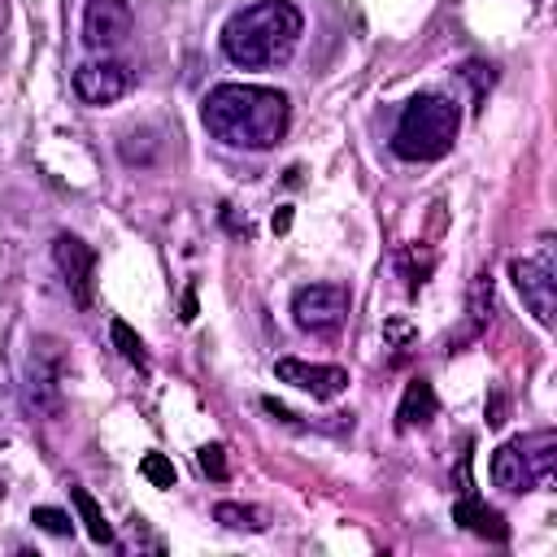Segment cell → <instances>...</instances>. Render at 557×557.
Segmentation results:
<instances>
[{"label": "cell", "mask_w": 557, "mask_h": 557, "mask_svg": "<svg viewBox=\"0 0 557 557\" xmlns=\"http://www.w3.org/2000/svg\"><path fill=\"white\" fill-rule=\"evenodd\" d=\"M287 117H292L287 96L257 83H218L200 104V122L213 139L252 152L274 148L287 131Z\"/></svg>", "instance_id": "cell-1"}, {"label": "cell", "mask_w": 557, "mask_h": 557, "mask_svg": "<svg viewBox=\"0 0 557 557\" xmlns=\"http://www.w3.org/2000/svg\"><path fill=\"white\" fill-rule=\"evenodd\" d=\"M300 9L292 0H257L222 26V52L244 70H270L283 65L300 44Z\"/></svg>", "instance_id": "cell-2"}, {"label": "cell", "mask_w": 557, "mask_h": 557, "mask_svg": "<svg viewBox=\"0 0 557 557\" xmlns=\"http://www.w3.org/2000/svg\"><path fill=\"white\" fill-rule=\"evenodd\" d=\"M461 113L444 91H418L396 122L392 135V152L405 161H440L444 152H453Z\"/></svg>", "instance_id": "cell-3"}, {"label": "cell", "mask_w": 557, "mask_h": 557, "mask_svg": "<svg viewBox=\"0 0 557 557\" xmlns=\"http://www.w3.org/2000/svg\"><path fill=\"white\" fill-rule=\"evenodd\" d=\"M553 461H557V435L553 431H535L522 440H509L492 453V483L505 492H531L535 483L553 479Z\"/></svg>", "instance_id": "cell-4"}, {"label": "cell", "mask_w": 557, "mask_h": 557, "mask_svg": "<svg viewBox=\"0 0 557 557\" xmlns=\"http://www.w3.org/2000/svg\"><path fill=\"white\" fill-rule=\"evenodd\" d=\"M26 409L39 418H57L65 409V344L57 335H35L22 370Z\"/></svg>", "instance_id": "cell-5"}, {"label": "cell", "mask_w": 557, "mask_h": 557, "mask_svg": "<svg viewBox=\"0 0 557 557\" xmlns=\"http://www.w3.org/2000/svg\"><path fill=\"white\" fill-rule=\"evenodd\" d=\"M509 274H513V287L522 292L527 309L535 313V322H540V326H553V313H557L553 244H540V252H531V257H513V261H509Z\"/></svg>", "instance_id": "cell-6"}, {"label": "cell", "mask_w": 557, "mask_h": 557, "mask_svg": "<svg viewBox=\"0 0 557 557\" xmlns=\"http://www.w3.org/2000/svg\"><path fill=\"white\" fill-rule=\"evenodd\" d=\"M348 305H352V296L344 283H309L292 296V318L309 335H331L348 318Z\"/></svg>", "instance_id": "cell-7"}, {"label": "cell", "mask_w": 557, "mask_h": 557, "mask_svg": "<svg viewBox=\"0 0 557 557\" xmlns=\"http://www.w3.org/2000/svg\"><path fill=\"white\" fill-rule=\"evenodd\" d=\"M135 87V70L122 61H83L74 70V96L83 104H113Z\"/></svg>", "instance_id": "cell-8"}, {"label": "cell", "mask_w": 557, "mask_h": 557, "mask_svg": "<svg viewBox=\"0 0 557 557\" xmlns=\"http://www.w3.org/2000/svg\"><path fill=\"white\" fill-rule=\"evenodd\" d=\"M135 17H131V4L126 0H87L83 9V39L87 48L96 52H113L126 44Z\"/></svg>", "instance_id": "cell-9"}, {"label": "cell", "mask_w": 557, "mask_h": 557, "mask_svg": "<svg viewBox=\"0 0 557 557\" xmlns=\"http://www.w3.org/2000/svg\"><path fill=\"white\" fill-rule=\"evenodd\" d=\"M52 257H57V270H61V278H65L70 296L87 309V305H91V287H96V248L83 244L78 235H57Z\"/></svg>", "instance_id": "cell-10"}, {"label": "cell", "mask_w": 557, "mask_h": 557, "mask_svg": "<svg viewBox=\"0 0 557 557\" xmlns=\"http://www.w3.org/2000/svg\"><path fill=\"white\" fill-rule=\"evenodd\" d=\"M274 374L318 400H335L344 387H348V370L344 366H313V361H300V357H283L274 361Z\"/></svg>", "instance_id": "cell-11"}, {"label": "cell", "mask_w": 557, "mask_h": 557, "mask_svg": "<svg viewBox=\"0 0 557 557\" xmlns=\"http://www.w3.org/2000/svg\"><path fill=\"white\" fill-rule=\"evenodd\" d=\"M453 522H461L466 531H474V535H483V540H505V535H509L505 518H500L492 505H483V500L474 496V487H461V500L453 505Z\"/></svg>", "instance_id": "cell-12"}, {"label": "cell", "mask_w": 557, "mask_h": 557, "mask_svg": "<svg viewBox=\"0 0 557 557\" xmlns=\"http://www.w3.org/2000/svg\"><path fill=\"white\" fill-rule=\"evenodd\" d=\"M440 400H435V387L426 379H413L405 383V396H400V409H396V426L409 431V426H426L435 418Z\"/></svg>", "instance_id": "cell-13"}, {"label": "cell", "mask_w": 557, "mask_h": 557, "mask_svg": "<svg viewBox=\"0 0 557 557\" xmlns=\"http://www.w3.org/2000/svg\"><path fill=\"white\" fill-rule=\"evenodd\" d=\"M70 500H74V509H78V518H83L87 535H91L96 544H109V540H113V527L104 522V509L96 505V496H91L87 487H70Z\"/></svg>", "instance_id": "cell-14"}, {"label": "cell", "mask_w": 557, "mask_h": 557, "mask_svg": "<svg viewBox=\"0 0 557 557\" xmlns=\"http://www.w3.org/2000/svg\"><path fill=\"white\" fill-rule=\"evenodd\" d=\"M109 335H113L117 352H122V357H126L131 366H139L144 374L152 370V361H148V348H144V339H139V335H135V331H131V326H126L122 318H113V322H109Z\"/></svg>", "instance_id": "cell-15"}, {"label": "cell", "mask_w": 557, "mask_h": 557, "mask_svg": "<svg viewBox=\"0 0 557 557\" xmlns=\"http://www.w3.org/2000/svg\"><path fill=\"white\" fill-rule=\"evenodd\" d=\"M213 518H218L222 527H231V531H265V513H261V509H252V505L222 500V505L213 509Z\"/></svg>", "instance_id": "cell-16"}, {"label": "cell", "mask_w": 557, "mask_h": 557, "mask_svg": "<svg viewBox=\"0 0 557 557\" xmlns=\"http://www.w3.org/2000/svg\"><path fill=\"white\" fill-rule=\"evenodd\" d=\"M470 322H474V331H483L492 322V274H479L470 283Z\"/></svg>", "instance_id": "cell-17"}, {"label": "cell", "mask_w": 557, "mask_h": 557, "mask_svg": "<svg viewBox=\"0 0 557 557\" xmlns=\"http://www.w3.org/2000/svg\"><path fill=\"white\" fill-rule=\"evenodd\" d=\"M139 474L152 483V487H174V461L165 457V453H144V461H139Z\"/></svg>", "instance_id": "cell-18"}, {"label": "cell", "mask_w": 557, "mask_h": 557, "mask_svg": "<svg viewBox=\"0 0 557 557\" xmlns=\"http://www.w3.org/2000/svg\"><path fill=\"white\" fill-rule=\"evenodd\" d=\"M30 522H35V527H44L48 535H70V527H74V522H70V513H65V509H57V505H35V509H30Z\"/></svg>", "instance_id": "cell-19"}, {"label": "cell", "mask_w": 557, "mask_h": 557, "mask_svg": "<svg viewBox=\"0 0 557 557\" xmlns=\"http://www.w3.org/2000/svg\"><path fill=\"white\" fill-rule=\"evenodd\" d=\"M196 461H200V470H205L209 479H226V448H222V444H200Z\"/></svg>", "instance_id": "cell-20"}, {"label": "cell", "mask_w": 557, "mask_h": 557, "mask_svg": "<svg viewBox=\"0 0 557 557\" xmlns=\"http://www.w3.org/2000/svg\"><path fill=\"white\" fill-rule=\"evenodd\" d=\"M270 226H274V235H287V231H292V209H287V205H278V209H274V218H270Z\"/></svg>", "instance_id": "cell-21"}, {"label": "cell", "mask_w": 557, "mask_h": 557, "mask_svg": "<svg viewBox=\"0 0 557 557\" xmlns=\"http://www.w3.org/2000/svg\"><path fill=\"white\" fill-rule=\"evenodd\" d=\"M500 422H505V396L496 392L492 405H487V426H500Z\"/></svg>", "instance_id": "cell-22"}, {"label": "cell", "mask_w": 557, "mask_h": 557, "mask_svg": "<svg viewBox=\"0 0 557 557\" xmlns=\"http://www.w3.org/2000/svg\"><path fill=\"white\" fill-rule=\"evenodd\" d=\"M183 322H191L196 318V292H183V313H178Z\"/></svg>", "instance_id": "cell-23"}]
</instances>
